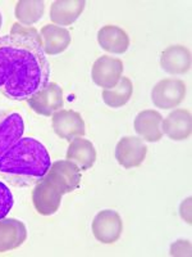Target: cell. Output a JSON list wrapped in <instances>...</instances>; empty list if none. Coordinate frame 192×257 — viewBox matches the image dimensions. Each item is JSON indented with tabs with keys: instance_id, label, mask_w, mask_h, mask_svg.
I'll use <instances>...</instances> for the list:
<instances>
[{
	"instance_id": "obj_3",
	"label": "cell",
	"mask_w": 192,
	"mask_h": 257,
	"mask_svg": "<svg viewBox=\"0 0 192 257\" xmlns=\"http://www.w3.org/2000/svg\"><path fill=\"white\" fill-rule=\"evenodd\" d=\"M187 88L184 81L180 79L160 80L152 90V100L156 108L174 109L184 100Z\"/></svg>"
},
{
	"instance_id": "obj_10",
	"label": "cell",
	"mask_w": 192,
	"mask_h": 257,
	"mask_svg": "<svg viewBox=\"0 0 192 257\" xmlns=\"http://www.w3.org/2000/svg\"><path fill=\"white\" fill-rule=\"evenodd\" d=\"M62 197L63 194L45 178L36 183L35 189L32 192L34 206H35L36 211L42 216L54 215L59 210Z\"/></svg>"
},
{
	"instance_id": "obj_16",
	"label": "cell",
	"mask_w": 192,
	"mask_h": 257,
	"mask_svg": "<svg viewBox=\"0 0 192 257\" xmlns=\"http://www.w3.org/2000/svg\"><path fill=\"white\" fill-rule=\"evenodd\" d=\"M41 45L45 56H58L70 45V34L67 29L56 25H45L40 31Z\"/></svg>"
},
{
	"instance_id": "obj_25",
	"label": "cell",
	"mask_w": 192,
	"mask_h": 257,
	"mask_svg": "<svg viewBox=\"0 0 192 257\" xmlns=\"http://www.w3.org/2000/svg\"><path fill=\"white\" fill-rule=\"evenodd\" d=\"M2 25H3V16H2V12H0V29H2Z\"/></svg>"
},
{
	"instance_id": "obj_6",
	"label": "cell",
	"mask_w": 192,
	"mask_h": 257,
	"mask_svg": "<svg viewBox=\"0 0 192 257\" xmlns=\"http://www.w3.org/2000/svg\"><path fill=\"white\" fill-rule=\"evenodd\" d=\"M27 104L40 116L50 117L56 112L63 109V90L56 82H48L44 88L40 89L27 100Z\"/></svg>"
},
{
	"instance_id": "obj_14",
	"label": "cell",
	"mask_w": 192,
	"mask_h": 257,
	"mask_svg": "<svg viewBox=\"0 0 192 257\" xmlns=\"http://www.w3.org/2000/svg\"><path fill=\"white\" fill-rule=\"evenodd\" d=\"M160 67L169 75H184L191 68V52L184 45H170L160 54Z\"/></svg>"
},
{
	"instance_id": "obj_2",
	"label": "cell",
	"mask_w": 192,
	"mask_h": 257,
	"mask_svg": "<svg viewBox=\"0 0 192 257\" xmlns=\"http://www.w3.org/2000/svg\"><path fill=\"white\" fill-rule=\"evenodd\" d=\"M52 166L48 149L35 138H22L0 157V175L14 187H30Z\"/></svg>"
},
{
	"instance_id": "obj_5",
	"label": "cell",
	"mask_w": 192,
	"mask_h": 257,
	"mask_svg": "<svg viewBox=\"0 0 192 257\" xmlns=\"http://www.w3.org/2000/svg\"><path fill=\"white\" fill-rule=\"evenodd\" d=\"M91 230L98 242L102 244H113L122 235V217L114 210L99 211L94 217Z\"/></svg>"
},
{
	"instance_id": "obj_9",
	"label": "cell",
	"mask_w": 192,
	"mask_h": 257,
	"mask_svg": "<svg viewBox=\"0 0 192 257\" xmlns=\"http://www.w3.org/2000/svg\"><path fill=\"white\" fill-rule=\"evenodd\" d=\"M148 147L137 137H123L116 147V160L123 169H134L144 164Z\"/></svg>"
},
{
	"instance_id": "obj_12",
	"label": "cell",
	"mask_w": 192,
	"mask_h": 257,
	"mask_svg": "<svg viewBox=\"0 0 192 257\" xmlns=\"http://www.w3.org/2000/svg\"><path fill=\"white\" fill-rule=\"evenodd\" d=\"M163 134L174 142L187 141L192 133L191 112L184 108H177L172 111L162 123Z\"/></svg>"
},
{
	"instance_id": "obj_8",
	"label": "cell",
	"mask_w": 192,
	"mask_h": 257,
	"mask_svg": "<svg viewBox=\"0 0 192 257\" xmlns=\"http://www.w3.org/2000/svg\"><path fill=\"white\" fill-rule=\"evenodd\" d=\"M54 133L64 141L70 142L74 138L84 137L86 125L81 114L72 109H60L52 116Z\"/></svg>"
},
{
	"instance_id": "obj_22",
	"label": "cell",
	"mask_w": 192,
	"mask_h": 257,
	"mask_svg": "<svg viewBox=\"0 0 192 257\" xmlns=\"http://www.w3.org/2000/svg\"><path fill=\"white\" fill-rule=\"evenodd\" d=\"M14 205L13 194L8 187L4 183L0 181V220L6 217L10 210Z\"/></svg>"
},
{
	"instance_id": "obj_1",
	"label": "cell",
	"mask_w": 192,
	"mask_h": 257,
	"mask_svg": "<svg viewBox=\"0 0 192 257\" xmlns=\"http://www.w3.org/2000/svg\"><path fill=\"white\" fill-rule=\"evenodd\" d=\"M50 64L40 41L26 35L0 36V93L28 100L49 82Z\"/></svg>"
},
{
	"instance_id": "obj_7",
	"label": "cell",
	"mask_w": 192,
	"mask_h": 257,
	"mask_svg": "<svg viewBox=\"0 0 192 257\" xmlns=\"http://www.w3.org/2000/svg\"><path fill=\"white\" fill-rule=\"evenodd\" d=\"M123 62L120 58L102 56L96 59L91 68V77L98 86L105 89L114 88L123 75Z\"/></svg>"
},
{
	"instance_id": "obj_18",
	"label": "cell",
	"mask_w": 192,
	"mask_h": 257,
	"mask_svg": "<svg viewBox=\"0 0 192 257\" xmlns=\"http://www.w3.org/2000/svg\"><path fill=\"white\" fill-rule=\"evenodd\" d=\"M98 43L105 52L123 54L130 48V36L123 29L114 25L102 26L98 32Z\"/></svg>"
},
{
	"instance_id": "obj_4",
	"label": "cell",
	"mask_w": 192,
	"mask_h": 257,
	"mask_svg": "<svg viewBox=\"0 0 192 257\" xmlns=\"http://www.w3.org/2000/svg\"><path fill=\"white\" fill-rule=\"evenodd\" d=\"M44 178L64 196L67 193L74 192L80 187L81 170L76 164L68 160L56 161L52 162Z\"/></svg>"
},
{
	"instance_id": "obj_23",
	"label": "cell",
	"mask_w": 192,
	"mask_h": 257,
	"mask_svg": "<svg viewBox=\"0 0 192 257\" xmlns=\"http://www.w3.org/2000/svg\"><path fill=\"white\" fill-rule=\"evenodd\" d=\"M10 34H16V35H26L30 36V38L35 39V40L40 41L41 43V36L40 32H38V30L35 27H27V26H22L17 22V24L13 25L12 30H10Z\"/></svg>"
},
{
	"instance_id": "obj_15",
	"label": "cell",
	"mask_w": 192,
	"mask_h": 257,
	"mask_svg": "<svg viewBox=\"0 0 192 257\" xmlns=\"http://www.w3.org/2000/svg\"><path fill=\"white\" fill-rule=\"evenodd\" d=\"M26 239L27 228L20 220L13 217L0 220V253L18 248Z\"/></svg>"
},
{
	"instance_id": "obj_24",
	"label": "cell",
	"mask_w": 192,
	"mask_h": 257,
	"mask_svg": "<svg viewBox=\"0 0 192 257\" xmlns=\"http://www.w3.org/2000/svg\"><path fill=\"white\" fill-rule=\"evenodd\" d=\"M191 243L188 240H177L170 245V256H190Z\"/></svg>"
},
{
	"instance_id": "obj_19",
	"label": "cell",
	"mask_w": 192,
	"mask_h": 257,
	"mask_svg": "<svg viewBox=\"0 0 192 257\" xmlns=\"http://www.w3.org/2000/svg\"><path fill=\"white\" fill-rule=\"evenodd\" d=\"M96 149L90 141L84 137L74 138L70 142L67 149V160L76 164L80 170L86 171L96 162Z\"/></svg>"
},
{
	"instance_id": "obj_13",
	"label": "cell",
	"mask_w": 192,
	"mask_h": 257,
	"mask_svg": "<svg viewBox=\"0 0 192 257\" xmlns=\"http://www.w3.org/2000/svg\"><path fill=\"white\" fill-rule=\"evenodd\" d=\"M163 116L154 109H144L134 118V130L141 141L156 143L163 138Z\"/></svg>"
},
{
	"instance_id": "obj_11",
	"label": "cell",
	"mask_w": 192,
	"mask_h": 257,
	"mask_svg": "<svg viewBox=\"0 0 192 257\" xmlns=\"http://www.w3.org/2000/svg\"><path fill=\"white\" fill-rule=\"evenodd\" d=\"M24 122L20 113L0 111V157L24 138Z\"/></svg>"
},
{
	"instance_id": "obj_21",
	"label": "cell",
	"mask_w": 192,
	"mask_h": 257,
	"mask_svg": "<svg viewBox=\"0 0 192 257\" xmlns=\"http://www.w3.org/2000/svg\"><path fill=\"white\" fill-rule=\"evenodd\" d=\"M134 93V84L128 77L122 76L120 82L112 89H105L102 93L104 103L110 108H120L127 104Z\"/></svg>"
},
{
	"instance_id": "obj_20",
	"label": "cell",
	"mask_w": 192,
	"mask_h": 257,
	"mask_svg": "<svg viewBox=\"0 0 192 257\" xmlns=\"http://www.w3.org/2000/svg\"><path fill=\"white\" fill-rule=\"evenodd\" d=\"M45 12V2L42 0H20L16 4L14 16L18 24L31 27L42 18Z\"/></svg>"
},
{
	"instance_id": "obj_17",
	"label": "cell",
	"mask_w": 192,
	"mask_h": 257,
	"mask_svg": "<svg viewBox=\"0 0 192 257\" xmlns=\"http://www.w3.org/2000/svg\"><path fill=\"white\" fill-rule=\"evenodd\" d=\"M86 7L84 0H56L50 7V20L56 26H70L82 15Z\"/></svg>"
}]
</instances>
